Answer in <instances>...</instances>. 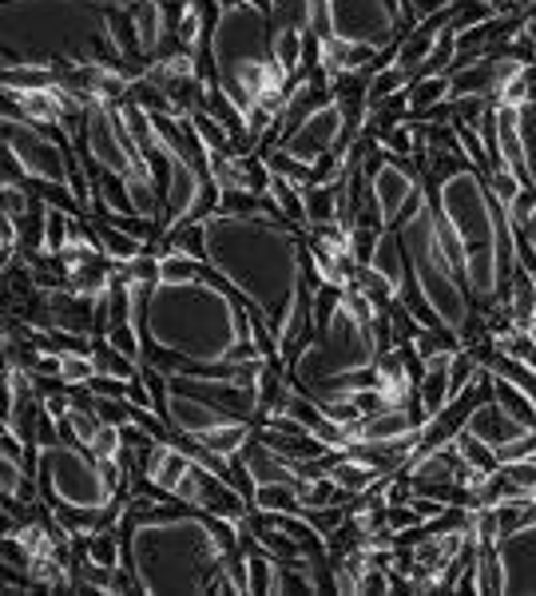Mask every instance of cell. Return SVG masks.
Segmentation results:
<instances>
[{"mask_svg": "<svg viewBox=\"0 0 536 596\" xmlns=\"http://www.w3.org/2000/svg\"><path fill=\"white\" fill-rule=\"evenodd\" d=\"M457 4V0H409V12H414V21H429V16H438V12H449Z\"/></svg>", "mask_w": 536, "mask_h": 596, "instance_id": "cell-21", "label": "cell"}, {"mask_svg": "<svg viewBox=\"0 0 536 596\" xmlns=\"http://www.w3.org/2000/svg\"><path fill=\"white\" fill-rule=\"evenodd\" d=\"M528 4H533V0H528Z\"/></svg>", "mask_w": 536, "mask_h": 596, "instance_id": "cell-23", "label": "cell"}, {"mask_svg": "<svg viewBox=\"0 0 536 596\" xmlns=\"http://www.w3.org/2000/svg\"><path fill=\"white\" fill-rule=\"evenodd\" d=\"M504 474L513 481L516 493H536V457H525V462H509Z\"/></svg>", "mask_w": 536, "mask_h": 596, "instance_id": "cell-18", "label": "cell"}, {"mask_svg": "<svg viewBox=\"0 0 536 596\" xmlns=\"http://www.w3.org/2000/svg\"><path fill=\"white\" fill-rule=\"evenodd\" d=\"M48 140H52V135H48L40 123L9 111V120H4V144H9V155H16V164H21L33 179L68 183V179H72V155H68L64 144H48Z\"/></svg>", "mask_w": 536, "mask_h": 596, "instance_id": "cell-2", "label": "cell"}, {"mask_svg": "<svg viewBox=\"0 0 536 596\" xmlns=\"http://www.w3.org/2000/svg\"><path fill=\"white\" fill-rule=\"evenodd\" d=\"M465 430H473L477 438H485L489 445H497V450H501V445H509L513 438H521L528 426H525V421H516L509 409L497 406V397H492V402H481V406L473 409V418H469V426H465Z\"/></svg>", "mask_w": 536, "mask_h": 596, "instance_id": "cell-4", "label": "cell"}, {"mask_svg": "<svg viewBox=\"0 0 536 596\" xmlns=\"http://www.w3.org/2000/svg\"><path fill=\"white\" fill-rule=\"evenodd\" d=\"M254 505L266 509V513H302V486H290V481H266L254 493Z\"/></svg>", "mask_w": 536, "mask_h": 596, "instance_id": "cell-8", "label": "cell"}, {"mask_svg": "<svg viewBox=\"0 0 536 596\" xmlns=\"http://www.w3.org/2000/svg\"><path fill=\"white\" fill-rule=\"evenodd\" d=\"M92 358H96V370H99V374L123 378V382L140 378V362H135V358H128L123 350H116V346H111L108 338H96V350H92Z\"/></svg>", "mask_w": 536, "mask_h": 596, "instance_id": "cell-10", "label": "cell"}, {"mask_svg": "<svg viewBox=\"0 0 536 596\" xmlns=\"http://www.w3.org/2000/svg\"><path fill=\"white\" fill-rule=\"evenodd\" d=\"M203 266L207 263H195V259L171 251V254H164V283H176V287L195 283V278H203Z\"/></svg>", "mask_w": 536, "mask_h": 596, "instance_id": "cell-15", "label": "cell"}, {"mask_svg": "<svg viewBox=\"0 0 536 596\" xmlns=\"http://www.w3.org/2000/svg\"><path fill=\"white\" fill-rule=\"evenodd\" d=\"M449 96H453V76H449V72L414 80V84H409V108H414V116H426L429 108L445 104Z\"/></svg>", "mask_w": 536, "mask_h": 596, "instance_id": "cell-7", "label": "cell"}, {"mask_svg": "<svg viewBox=\"0 0 536 596\" xmlns=\"http://www.w3.org/2000/svg\"><path fill=\"white\" fill-rule=\"evenodd\" d=\"M191 128L199 132V140L207 144V152H227L230 144V132H227V123L215 120L207 108H195L191 111Z\"/></svg>", "mask_w": 536, "mask_h": 596, "instance_id": "cell-14", "label": "cell"}, {"mask_svg": "<svg viewBox=\"0 0 536 596\" xmlns=\"http://www.w3.org/2000/svg\"><path fill=\"white\" fill-rule=\"evenodd\" d=\"M501 462L509 465V462H525V457H536V430H525L521 438H513L509 445H501Z\"/></svg>", "mask_w": 536, "mask_h": 596, "instance_id": "cell-20", "label": "cell"}, {"mask_svg": "<svg viewBox=\"0 0 536 596\" xmlns=\"http://www.w3.org/2000/svg\"><path fill=\"white\" fill-rule=\"evenodd\" d=\"M223 12H235V9H242V4H251V0H215Z\"/></svg>", "mask_w": 536, "mask_h": 596, "instance_id": "cell-22", "label": "cell"}, {"mask_svg": "<svg viewBox=\"0 0 536 596\" xmlns=\"http://www.w3.org/2000/svg\"><path fill=\"white\" fill-rule=\"evenodd\" d=\"M211 52L219 64V76H230L247 60H271L274 56V28L271 16L254 4H242L235 12H223L219 28L211 36Z\"/></svg>", "mask_w": 536, "mask_h": 596, "instance_id": "cell-1", "label": "cell"}, {"mask_svg": "<svg viewBox=\"0 0 536 596\" xmlns=\"http://www.w3.org/2000/svg\"><path fill=\"white\" fill-rule=\"evenodd\" d=\"M354 493L334 477H318V481H307L302 486V509H326V505H350Z\"/></svg>", "mask_w": 536, "mask_h": 596, "instance_id": "cell-9", "label": "cell"}, {"mask_svg": "<svg viewBox=\"0 0 536 596\" xmlns=\"http://www.w3.org/2000/svg\"><path fill=\"white\" fill-rule=\"evenodd\" d=\"M497 406L509 409L516 421H525L528 430H536V394H528L525 386H516L501 374H497Z\"/></svg>", "mask_w": 536, "mask_h": 596, "instance_id": "cell-6", "label": "cell"}, {"mask_svg": "<svg viewBox=\"0 0 536 596\" xmlns=\"http://www.w3.org/2000/svg\"><path fill=\"white\" fill-rule=\"evenodd\" d=\"M271 28H310V0H271Z\"/></svg>", "mask_w": 536, "mask_h": 596, "instance_id": "cell-13", "label": "cell"}, {"mask_svg": "<svg viewBox=\"0 0 536 596\" xmlns=\"http://www.w3.org/2000/svg\"><path fill=\"white\" fill-rule=\"evenodd\" d=\"M274 64L283 68L286 76H295L302 64V28H278L274 33Z\"/></svg>", "mask_w": 536, "mask_h": 596, "instance_id": "cell-12", "label": "cell"}, {"mask_svg": "<svg viewBox=\"0 0 536 596\" xmlns=\"http://www.w3.org/2000/svg\"><path fill=\"white\" fill-rule=\"evenodd\" d=\"M307 513V521L314 525L322 537H330V533H338L346 521H350V505H326V509H302Z\"/></svg>", "mask_w": 536, "mask_h": 596, "instance_id": "cell-16", "label": "cell"}, {"mask_svg": "<svg viewBox=\"0 0 536 596\" xmlns=\"http://www.w3.org/2000/svg\"><path fill=\"white\" fill-rule=\"evenodd\" d=\"M338 144H346V111H342L338 99L326 104V108H318L298 132H290L283 140L286 152H295L298 159H307V164L322 159L330 147H338Z\"/></svg>", "mask_w": 536, "mask_h": 596, "instance_id": "cell-3", "label": "cell"}, {"mask_svg": "<svg viewBox=\"0 0 536 596\" xmlns=\"http://www.w3.org/2000/svg\"><path fill=\"white\" fill-rule=\"evenodd\" d=\"M99 231V247H104V254H108L111 263H132L135 254L143 251V239H135V235H128L123 227H116V223L108 219H92Z\"/></svg>", "mask_w": 536, "mask_h": 596, "instance_id": "cell-5", "label": "cell"}, {"mask_svg": "<svg viewBox=\"0 0 536 596\" xmlns=\"http://www.w3.org/2000/svg\"><path fill=\"white\" fill-rule=\"evenodd\" d=\"M135 326H140V322H120V326H111L108 343L116 346V350L128 354V358H135V362H140V338H135Z\"/></svg>", "mask_w": 536, "mask_h": 596, "instance_id": "cell-19", "label": "cell"}, {"mask_svg": "<svg viewBox=\"0 0 536 596\" xmlns=\"http://www.w3.org/2000/svg\"><path fill=\"white\" fill-rule=\"evenodd\" d=\"M92 378H96V358L92 354H64V386L92 382Z\"/></svg>", "mask_w": 536, "mask_h": 596, "instance_id": "cell-17", "label": "cell"}, {"mask_svg": "<svg viewBox=\"0 0 536 596\" xmlns=\"http://www.w3.org/2000/svg\"><path fill=\"white\" fill-rule=\"evenodd\" d=\"M477 576H481V593L509 588V576L501 569V545H477Z\"/></svg>", "mask_w": 536, "mask_h": 596, "instance_id": "cell-11", "label": "cell"}]
</instances>
